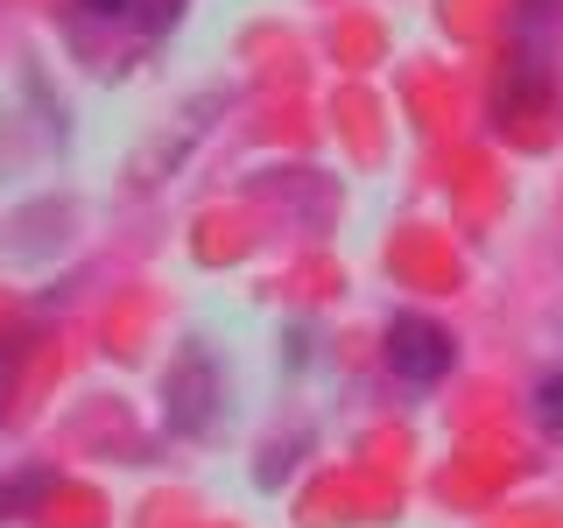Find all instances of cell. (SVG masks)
I'll return each instance as SVG.
<instances>
[{
	"label": "cell",
	"mask_w": 563,
	"mask_h": 528,
	"mask_svg": "<svg viewBox=\"0 0 563 528\" xmlns=\"http://www.w3.org/2000/svg\"><path fill=\"white\" fill-rule=\"evenodd\" d=\"M387 366H395L401 381L430 387V381L451 374V339L430 324V317H395V324H387Z\"/></svg>",
	"instance_id": "6da1fadb"
},
{
	"label": "cell",
	"mask_w": 563,
	"mask_h": 528,
	"mask_svg": "<svg viewBox=\"0 0 563 528\" xmlns=\"http://www.w3.org/2000/svg\"><path fill=\"white\" fill-rule=\"evenodd\" d=\"M536 416H542V430L563 437V374H550V381L536 387Z\"/></svg>",
	"instance_id": "7a4b0ae2"
},
{
	"label": "cell",
	"mask_w": 563,
	"mask_h": 528,
	"mask_svg": "<svg viewBox=\"0 0 563 528\" xmlns=\"http://www.w3.org/2000/svg\"><path fill=\"white\" fill-rule=\"evenodd\" d=\"M92 14H120V8H134V0H85Z\"/></svg>",
	"instance_id": "3957f363"
}]
</instances>
